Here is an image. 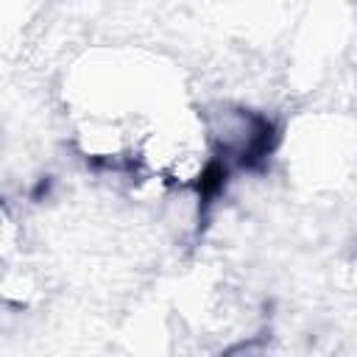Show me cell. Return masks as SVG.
<instances>
[{
	"instance_id": "6da1fadb",
	"label": "cell",
	"mask_w": 357,
	"mask_h": 357,
	"mask_svg": "<svg viewBox=\"0 0 357 357\" xmlns=\"http://www.w3.org/2000/svg\"><path fill=\"white\" fill-rule=\"evenodd\" d=\"M209 148L218 165H251L271 151V123L243 106H220L204 117Z\"/></svg>"
},
{
	"instance_id": "7a4b0ae2",
	"label": "cell",
	"mask_w": 357,
	"mask_h": 357,
	"mask_svg": "<svg viewBox=\"0 0 357 357\" xmlns=\"http://www.w3.org/2000/svg\"><path fill=\"white\" fill-rule=\"evenodd\" d=\"M293 159L298 167H304L307 178H335L340 176L343 165L351 156V148H346V134L337 131V126L321 128V123H310L293 137Z\"/></svg>"
},
{
	"instance_id": "3957f363",
	"label": "cell",
	"mask_w": 357,
	"mask_h": 357,
	"mask_svg": "<svg viewBox=\"0 0 357 357\" xmlns=\"http://www.w3.org/2000/svg\"><path fill=\"white\" fill-rule=\"evenodd\" d=\"M351 284H354V290H357V254H354V259H351Z\"/></svg>"
}]
</instances>
